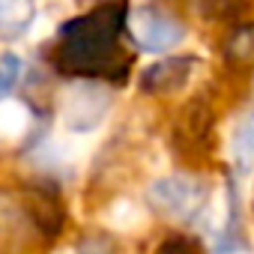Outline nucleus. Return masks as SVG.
I'll return each instance as SVG.
<instances>
[{
	"instance_id": "9d476101",
	"label": "nucleus",
	"mask_w": 254,
	"mask_h": 254,
	"mask_svg": "<svg viewBox=\"0 0 254 254\" xmlns=\"http://www.w3.org/2000/svg\"><path fill=\"white\" fill-rule=\"evenodd\" d=\"M111 224H114L117 230H132V227H138V224H141L138 206H132L129 200L114 203V206H111Z\"/></svg>"
},
{
	"instance_id": "1a4fd4ad",
	"label": "nucleus",
	"mask_w": 254,
	"mask_h": 254,
	"mask_svg": "<svg viewBox=\"0 0 254 254\" xmlns=\"http://www.w3.org/2000/svg\"><path fill=\"white\" fill-rule=\"evenodd\" d=\"M24 75V60L18 54H3L0 57V99H9V93L15 90V84Z\"/></svg>"
},
{
	"instance_id": "6e6552de",
	"label": "nucleus",
	"mask_w": 254,
	"mask_h": 254,
	"mask_svg": "<svg viewBox=\"0 0 254 254\" xmlns=\"http://www.w3.org/2000/svg\"><path fill=\"white\" fill-rule=\"evenodd\" d=\"M233 156L242 165H254V105L242 114L233 129Z\"/></svg>"
},
{
	"instance_id": "423d86ee",
	"label": "nucleus",
	"mask_w": 254,
	"mask_h": 254,
	"mask_svg": "<svg viewBox=\"0 0 254 254\" xmlns=\"http://www.w3.org/2000/svg\"><path fill=\"white\" fill-rule=\"evenodd\" d=\"M36 3L30 0H0V42L21 39L36 21Z\"/></svg>"
},
{
	"instance_id": "39448f33",
	"label": "nucleus",
	"mask_w": 254,
	"mask_h": 254,
	"mask_svg": "<svg viewBox=\"0 0 254 254\" xmlns=\"http://www.w3.org/2000/svg\"><path fill=\"white\" fill-rule=\"evenodd\" d=\"M18 200H21V209H24L30 230L39 233L45 242H51L60 233L63 218H66V209H63L57 191L48 186H27L18 191Z\"/></svg>"
},
{
	"instance_id": "f03ea898",
	"label": "nucleus",
	"mask_w": 254,
	"mask_h": 254,
	"mask_svg": "<svg viewBox=\"0 0 254 254\" xmlns=\"http://www.w3.org/2000/svg\"><path fill=\"white\" fill-rule=\"evenodd\" d=\"M108 111H111V93L96 81H75L66 87L60 99V123L72 135H90L93 129H99Z\"/></svg>"
},
{
	"instance_id": "0eeeda50",
	"label": "nucleus",
	"mask_w": 254,
	"mask_h": 254,
	"mask_svg": "<svg viewBox=\"0 0 254 254\" xmlns=\"http://www.w3.org/2000/svg\"><path fill=\"white\" fill-rule=\"evenodd\" d=\"M30 129V111L18 99H0V144L21 141Z\"/></svg>"
},
{
	"instance_id": "20e7f679",
	"label": "nucleus",
	"mask_w": 254,
	"mask_h": 254,
	"mask_svg": "<svg viewBox=\"0 0 254 254\" xmlns=\"http://www.w3.org/2000/svg\"><path fill=\"white\" fill-rule=\"evenodd\" d=\"M126 27H129L135 45L147 54H162V51H171L177 48L183 39H186V27L177 15H171L168 9L162 6H153V3H141V6H132L129 15H126Z\"/></svg>"
},
{
	"instance_id": "f257e3e1",
	"label": "nucleus",
	"mask_w": 254,
	"mask_h": 254,
	"mask_svg": "<svg viewBox=\"0 0 254 254\" xmlns=\"http://www.w3.org/2000/svg\"><path fill=\"white\" fill-rule=\"evenodd\" d=\"M111 36H114V30L108 27L102 9L93 15H81V18L66 21L60 27V48H57L60 66L87 75L90 69H96L102 63L105 45L111 42Z\"/></svg>"
},
{
	"instance_id": "7ed1b4c3",
	"label": "nucleus",
	"mask_w": 254,
	"mask_h": 254,
	"mask_svg": "<svg viewBox=\"0 0 254 254\" xmlns=\"http://www.w3.org/2000/svg\"><path fill=\"white\" fill-rule=\"evenodd\" d=\"M147 200L156 212L177 218V221H189L194 215L203 212L206 206V189L200 180L186 177V174H165L159 180L150 183L147 189Z\"/></svg>"
}]
</instances>
